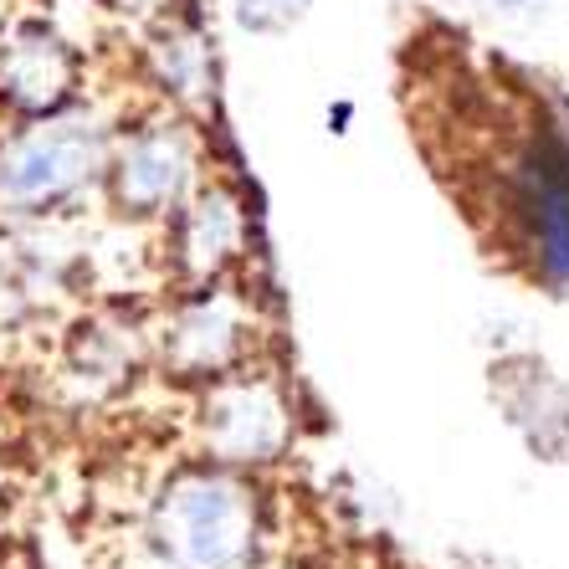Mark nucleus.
<instances>
[{"instance_id":"obj_1","label":"nucleus","mask_w":569,"mask_h":569,"mask_svg":"<svg viewBox=\"0 0 569 569\" xmlns=\"http://www.w3.org/2000/svg\"><path fill=\"white\" fill-rule=\"evenodd\" d=\"M113 159V129L98 108L67 103L0 139V211L47 216L98 186Z\"/></svg>"},{"instance_id":"obj_2","label":"nucleus","mask_w":569,"mask_h":569,"mask_svg":"<svg viewBox=\"0 0 569 569\" xmlns=\"http://www.w3.org/2000/svg\"><path fill=\"white\" fill-rule=\"evenodd\" d=\"M252 539L257 492L221 462L174 472L149 513V543L164 569H241L252 559Z\"/></svg>"},{"instance_id":"obj_3","label":"nucleus","mask_w":569,"mask_h":569,"mask_svg":"<svg viewBox=\"0 0 569 569\" xmlns=\"http://www.w3.org/2000/svg\"><path fill=\"white\" fill-rule=\"evenodd\" d=\"M503 174V216L533 257V278L555 298H569V133L539 113Z\"/></svg>"},{"instance_id":"obj_4","label":"nucleus","mask_w":569,"mask_h":569,"mask_svg":"<svg viewBox=\"0 0 569 569\" xmlns=\"http://www.w3.org/2000/svg\"><path fill=\"white\" fill-rule=\"evenodd\" d=\"M200 447L221 467H267L292 447V400L272 375L231 370L200 396Z\"/></svg>"},{"instance_id":"obj_5","label":"nucleus","mask_w":569,"mask_h":569,"mask_svg":"<svg viewBox=\"0 0 569 569\" xmlns=\"http://www.w3.org/2000/svg\"><path fill=\"white\" fill-rule=\"evenodd\" d=\"M108 196L133 221L174 216V206L200 186V139L186 119H149L123 133L108 159Z\"/></svg>"},{"instance_id":"obj_6","label":"nucleus","mask_w":569,"mask_h":569,"mask_svg":"<svg viewBox=\"0 0 569 569\" xmlns=\"http://www.w3.org/2000/svg\"><path fill=\"white\" fill-rule=\"evenodd\" d=\"M159 349H164V365L186 380L211 385L231 375L247 355V303L237 298V288H226V278L190 288V298L159 333Z\"/></svg>"},{"instance_id":"obj_7","label":"nucleus","mask_w":569,"mask_h":569,"mask_svg":"<svg viewBox=\"0 0 569 569\" xmlns=\"http://www.w3.org/2000/svg\"><path fill=\"white\" fill-rule=\"evenodd\" d=\"M78 52L47 21H6L0 27V98L16 113L41 119V113L67 108L78 98Z\"/></svg>"},{"instance_id":"obj_8","label":"nucleus","mask_w":569,"mask_h":569,"mask_svg":"<svg viewBox=\"0 0 569 569\" xmlns=\"http://www.w3.org/2000/svg\"><path fill=\"white\" fill-rule=\"evenodd\" d=\"M247 252V200L226 180H200L174 206V267L190 288L221 282Z\"/></svg>"},{"instance_id":"obj_9","label":"nucleus","mask_w":569,"mask_h":569,"mask_svg":"<svg viewBox=\"0 0 569 569\" xmlns=\"http://www.w3.org/2000/svg\"><path fill=\"white\" fill-rule=\"evenodd\" d=\"M492 406L503 411L523 447L543 462H559L569 447V390L539 355L492 359Z\"/></svg>"},{"instance_id":"obj_10","label":"nucleus","mask_w":569,"mask_h":569,"mask_svg":"<svg viewBox=\"0 0 569 569\" xmlns=\"http://www.w3.org/2000/svg\"><path fill=\"white\" fill-rule=\"evenodd\" d=\"M149 67H154L159 88L170 93V103L180 108H200L211 98V52L206 41L190 27H164L154 41H149Z\"/></svg>"},{"instance_id":"obj_11","label":"nucleus","mask_w":569,"mask_h":569,"mask_svg":"<svg viewBox=\"0 0 569 569\" xmlns=\"http://www.w3.org/2000/svg\"><path fill=\"white\" fill-rule=\"evenodd\" d=\"M226 11L241 37H288L308 21L313 0H226Z\"/></svg>"},{"instance_id":"obj_12","label":"nucleus","mask_w":569,"mask_h":569,"mask_svg":"<svg viewBox=\"0 0 569 569\" xmlns=\"http://www.w3.org/2000/svg\"><path fill=\"white\" fill-rule=\"evenodd\" d=\"M477 11L498 16V21H533L543 6H555V0H472Z\"/></svg>"},{"instance_id":"obj_13","label":"nucleus","mask_w":569,"mask_h":569,"mask_svg":"<svg viewBox=\"0 0 569 569\" xmlns=\"http://www.w3.org/2000/svg\"><path fill=\"white\" fill-rule=\"evenodd\" d=\"M6 21H11V0H0V27H6Z\"/></svg>"}]
</instances>
